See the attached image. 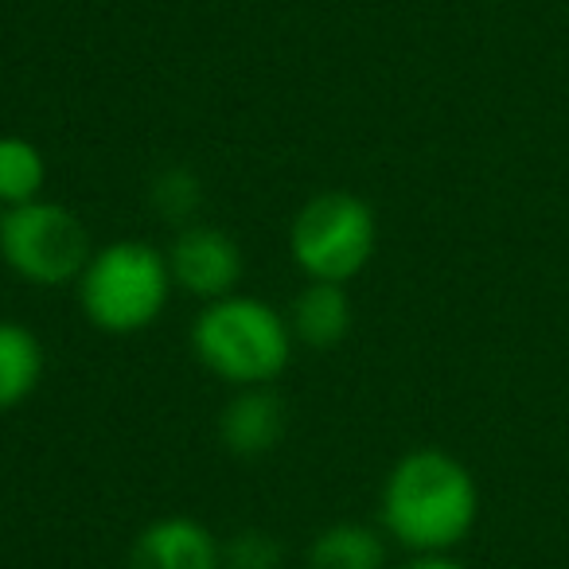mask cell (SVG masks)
Masks as SVG:
<instances>
[{
  "label": "cell",
  "instance_id": "6da1fadb",
  "mask_svg": "<svg viewBox=\"0 0 569 569\" xmlns=\"http://www.w3.org/2000/svg\"><path fill=\"white\" fill-rule=\"evenodd\" d=\"M472 472L457 457L418 449L395 465L382 488V522L402 546L421 553H441L457 546L476 522Z\"/></svg>",
  "mask_w": 569,
  "mask_h": 569
},
{
  "label": "cell",
  "instance_id": "7a4b0ae2",
  "mask_svg": "<svg viewBox=\"0 0 569 569\" xmlns=\"http://www.w3.org/2000/svg\"><path fill=\"white\" fill-rule=\"evenodd\" d=\"M191 348L230 387H269L293 356L289 320L258 297H219L196 317Z\"/></svg>",
  "mask_w": 569,
  "mask_h": 569
},
{
  "label": "cell",
  "instance_id": "3957f363",
  "mask_svg": "<svg viewBox=\"0 0 569 569\" xmlns=\"http://www.w3.org/2000/svg\"><path fill=\"white\" fill-rule=\"evenodd\" d=\"M172 289V269L149 242H113L90 258L79 277V305L94 328L110 336H133L157 325Z\"/></svg>",
  "mask_w": 569,
  "mask_h": 569
},
{
  "label": "cell",
  "instance_id": "277c9868",
  "mask_svg": "<svg viewBox=\"0 0 569 569\" xmlns=\"http://www.w3.org/2000/svg\"><path fill=\"white\" fill-rule=\"evenodd\" d=\"M379 238V222L356 191H320L297 211L289 230L293 261L312 281L343 284L367 269Z\"/></svg>",
  "mask_w": 569,
  "mask_h": 569
},
{
  "label": "cell",
  "instance_id": "5b68a950",
  "mask_svg": "<svg viewBox=\"0 0 569 569\" xmlns=\"http://www.w3.org/2000/svg\"><path fill=\"white\" fill-rule=\"evenodd\" d=\"M0 258L12 273L32 284L79 281L90 266V230L71 207L36 199L24 207H9L0 222Z\"/></svg>",
  "mask_w": 569,
  "mask_h": 569
},
{
  "label": "cell",
  "instance_id": "8992f818",
  "mask_svg": "<svg viewBox=\"0 0 569 569\" xmlns=\"http://www.w3.org/2000/svg\"><path fill=\"white\" fill-rule=\"evenodd\" d=\"M168 269L172 281H180L188 293L219 301V297L234 293V284L242 281V246L219 227H191L180 230V238L168 250Z\"/></svg>",
  "mask_w": 569,
  "mask_h": 569
},
{
  "label": "cell",
  "instance_id": "52a82bcc",
  "mask_svg": "<svg viewBox=\"0 0 569 569\" xmlns=\"http://www.w3.org/2000/svg\"><path fill=\"white\" fill-rule=\"evenodd\" d=\"M222 546L199 519L168 515L133 538L129 569H219Z\"/></svg>",
  "mask_w": 569,
  "mask_h": 569
},
{
  "label": "cell",
  "instance_id": "ba28073f",
  "mask_svg": "<svg viewBox=\"0 0 569 569\" xmlns=\"http://www.w3.org/2000/svg\"><path fill=\"white\" fill-rule=\"evenodd\" d=\"M219 437L234 457H266L284 437V402L269 387H242L219 418Z\"/></svg>",
  "mask_w": 569,
  "mask_h": 569
},
{
  "label": "cell",
  "instance_id": "9c48e42d",
  "mask_svg": "<svg viewBox=\"0 0 569 569\" xmlns=\"http://www.w3.org/2000/svg\"><path fill=\"white\" fill-rule=\"evenodd\" d=\"M289 332H293V340L309 343L317 351L336 348L351 332V297L343 293V284H305V293L297 297L293 312H289Z\"/></svg>",
  "mask_w": 569,
  "mask_h": 569
},
{
  "label": "cell",
  "instance_id": "30bf717a",
  "mask_svg": "<svg viewBox=\"0 0 569 569\" xmlns=\"http://www.w3.org/2000/svg\"><path fill=\"white\" fill-rule=\"evenodd\" d=\"M43 379V348L32 328L0 320V413L32 398Z\"/></svg>",
  "mask_w": 569,
  "mask_h": 569
},
{
  "label": "cell",
  "instance_id": "8fae6325",
  "mask_svg": "<svg viewBox=\"0 0 569 569\" xmlns=\"http://www.w3.org/2000/svg\"><path fill=\"white\" fill-rule=\"evenodd\" d=\"M387 546L363 522H332L309 546V569H382Z\"/></svg>",
  "mask_w": 569,
  "mask_h": 569
},
{
  "label": "cell",
  "instance_id": "7c38bea8",
  "mask_svg": "<svg viewBox=\"0 0 569 569\" xmlns=\"http://www.w3.org/2000/svg\"><path fill=\"white\" fill-rule=\"evenodd\" d=\"M48 183L43 152L28 137H0V203L24 207L36 203Z\"/></svg>",
  "mask_w": 569,
  "mask_h": 569
},
{
  "label": "cell",
  "instance_id": "4fadbf2b",
  "mask_svg": "<svg viewBox=\"0 0 569 569\" xmlns=\"http://www.w3.org/2000/svg\"><path fill=\"white\" fill-rule=\"evenodd\" d=\"M149 203H152V211L164 222H172V227H191V219H196L199 207H203V183L183 164L164 168V172L152 180Z\"/></svg>",
  "mask_w": 569,
  "mask_h": 569
},
{
  "label": "cell",
  "instance_id": "5bb4252c",
  "mask_svg": "<svg viewBox=\"0 0 569 569\" xmlns=\"http://www.w3.org/2000/svg\"><path fill=\"white\" fill-rule=\"evenodd\" d=\"M222 569H281V546L273 542V535L258 527L238 530L222 546Z\"/></svg>",
  "mask_w": 569,
  "mask_h": 569
},
{
  "label": "cell",
  "instance_id": "9a60e30c",
  "mask_svg": "<svg viewBox=\"0 0 569 569\" xmlns=\"http://www.w3.org/2000/svg\"><path fill=\"white\" fill-rule=\"evenodd\" d=\"M406 569H465V566L452 558H441V553H421V558H413Z\"/></svg>",
  "mask_w": 569,
  "mask_h": 569
},
{
  "label": "cell",
  "instance_id": "2e32d148",
  "mask_svg": "<svg viewBox=\"0 0 569 569\" xmlns=\"http://www.w3.org/2000/svg\"><path fill=\"white\" fill-rule=\"evenodd\" d=\"M0 222H4V203H0Z\"/></svg>",
  "mask_w": 569,
  "mask_h": 569
}]
</instances>
